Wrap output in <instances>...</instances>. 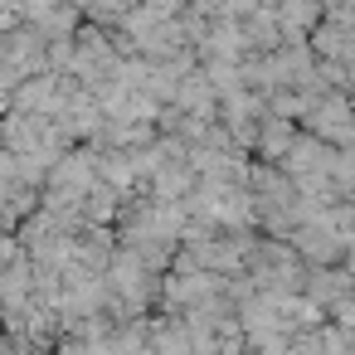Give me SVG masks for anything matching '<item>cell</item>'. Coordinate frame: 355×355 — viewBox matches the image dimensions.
<instances>
[{"label":"cell","mask_w":355,"mask_h":355,"mask_svg":"<svg viewBox=\"0 0 355 355\" xmlns=\"http://www.w3.org/2000/svg\"><path fill=\"white\" fill-rule=\"evenodd\" d=\"M297 132L316 137V141L331 146V151H355V103H345L340 93H321V98L311 103V112L302 117Z\"/></svg>","instance_id":"cell-1"},{"label":"cell","mask_w":355,"mask_h":355,"mask_svg":"<svg viewBox=\"0 0 355 355\" xmlns=\"http://www.w3.org/2000/svg\"><path fill=\"white\" fill-rule=\"evenodd\" d=\"M302 297L326 316L331 306H340V302H350L355 297V277L336 263V268H306L302 272Z\"/></svg>","instance_id":"cell-2"},{"label":"cell","mask_w":355,"mask_h":355,"mask_svg":"<svg viewBox=\"0 0 355 355\" xmlns=\"http://www.w3.org/2000/svg\"><path fill=\"white\" fill-rule=\"evenodd\" d=\"M292 137H297V127H292V122H277V117H263V122H258V137H253V156H258L263 166H277V161L287 156V146H292Z\"/></svg>","instance_id":"cell-3"},{"label":"cell","mask_w":355,"mask_h":355,"mask_svg":"<svg viewBox=\"0 0 355 355\" xmlns=\"http://www.w3.org/2000/svg\"><path fill=\"white\" fill-rule=\"evenodd\" d=\"M350 345H355V336H350Z\"/></svg>","instance_id":"cell-4"}]
</instances>
